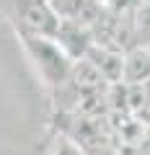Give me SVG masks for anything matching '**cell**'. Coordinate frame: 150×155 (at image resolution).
<instances>
[{
    "instance_id": "6da1fadb",
    "label": "cell",
    "mask_w": 150,
    "mask_h": 155,
    "mask_svg": "<svg viewBox=\"0 0 150 155\" xmlns=\"http://www.w3.org/2000/svg\"><path fill=\"white\" fill-rule=\"evenodd\" d=\"M28 47H31L34 57L39 60V70L49 80V85H60L65 78H70L72 65L67 62L65 52L60 47L49 44L44 36H28Z\"/></svg>"
},
{
    "instance_id": "277c9868",
    "label": "cell",
    "mask_w": 150,
    "mask_h": 155,
    "mask_svg": "<svg viewBox=\"0 0 150 155\" xmlns=\"http://www.w3.org/2000/svg\"><path fill=\"white\" fill-rule=\"evenodd\" d=\"M150 80V49L148 47H135L124 54V83L142 85Z\"/></svg>"
},
{
    "instance_id": "52a82bcc",
    "label": "cell",
    "mask_w": 150,
    "mask_h": 155,
    "mask_svg": "<svg viewBox=\"0 0 150 155\" xmlns=\"http://www.w3.org/2000/svg\"><path fill=\"white\" fill-rule=\"evenodd\" d=\"M132 28L140 39H148L150 41V0H142L137 8H135L132 16Z\"/></svg>"
},
{
    "instance_id": "3957f363",
    "label": "cell",
    "mask_w": 150,
    "mask_h": 155,
    "mask_svg": "<svg viewBox=\"0 0 150 155\" xmlns=\"http://www.w3.org/2000/svg\"><path fill=\"white\" fill-rule=\"evenodd\" d=\"M23 23H26L36 36H49V34H57V28H60L52 5L42 3V0H34V3L26 5V11H23Z\"/></svg>"
},
{
    "instance_id": "5b68a950",
    "label": "cell",
    "mask_w": 150,
    "mask_h": 155,
    "mask_svg": "<svg viewBox=\"0 0 150 155\" xmlns=\"http://www.w3.org/2000/svg\"><path fill=\"white\" fill-rule=\"evenodd\" d=\"M70 78H72V83H75V88H78L80 93H101V91L106 88L104 75H101V72L93 67V62H88V60L72 65Z\"/></svg>"
},
{
    "instance_id": "8992f818",
    "label": "cell",
    "mask_w": 150,
    "mask_h": 155,
    "mask_svg": "<svg viewBox=\"0 0 150 155\" xmlns=\"http://www.w3.org/2000/svg\"><path fill=\"white\" fill-rule=\"evenodd\" d=\"M49 155H88V150L78 140L67 137V134H57L52 147H49Z\"/></svg>"
},
{
    "instance_id": "7a4b0ae2",
    "label": "cell",
    "mask_w": 150,
    "mask_h": 155,
    "mask_svg": "<svg viewBox=\"0 0 150 155\" xmlns=\"http://www.w3.org/2000/svg\"><path fill=\"white\" fill-rule=\"evenodd\" d=\"M85 60L93 62V67L104 75L106 83L117 85V83H124V54L122 49H114L109 44H96V47H88L85 49Z\"/></svg>"
}]
</instances>
